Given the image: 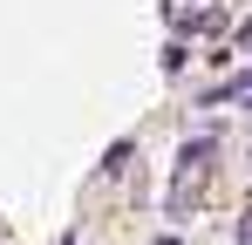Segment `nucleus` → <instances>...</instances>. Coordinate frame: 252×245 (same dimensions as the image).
Segmentation results:
<instances>
[{"label": "nucleus", "mask_w": 252, "mask_h": 245, "mask_svg": "<svg viewBox=\"0 0 252 245\" xmlns=\"http://www.w3.org/2000/svg\"><path fill=\"white\" fill-rule=\"evenodd\" d=\"M239 239H246V245H252V218H246V225H239Z\"/></svg>", "instance_id": "2"}, {"label": "nucleus", "mask_w": 252, "mask_h": 245, "mask_svg": "<svg viewBox=\"0 0 252 245\" xmlns=\"http://www.w3.org/2000/svg\"><path fill=\"white\" fill-rule=\"evenodd\" d=\"M246 82H252V68H246Z\"/></svg>", "instance_id": "3"}, {"label": "nucleus", "mask_w": 252, "mask_h": 245, "mask_svg": "<svg viewBox=\"0 0 252 245\" xmlns=\"http://www.w3.org/2000/svg\"><path fill=\"white\" fill-rule=\"evenodd\" d=\"M205 157H211V136H198V143H184V150H177V163H184V177H191V170H205Z\"/></svg>", "instance_id": "1"}]
</instances>
